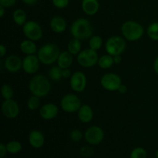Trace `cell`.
<instances>
[{
	"label": "cell",
	"instance_id": "cell-1",
	"mask_svg": "<svg viewBox=\"0 0 158 158\" xmlns=\"http://www.w3.org/2000/svg\"><path fill=\"white\" fill-rule=\"evenodd\" d=\"M29 89L31 94L38 97H44L51 90V83L45 76L38 74L29 80Z\"/></svg>",
	"mask_w": 158,
	"mask_h": 158
},
{
	"label": "cell",
	"instance_id": "cell-2",
	"mask_svg": "<svg viewBox=\"0 0 158 158\" xmlns=\"http://www.w3.org/2000/svg\"><path fill=\"white\" fill-rule=\"evenodd\" d=\"M94 28L88 19L84 18L77 19L71 25L70 33L73 38L84 40L92 36Z\"/></svg>",
	"mask_w": 158,
	"mask_h": 158
},
{
	"label": "cell",
	"instance_id": "cell-3",
	"mask_svg": "<svg viewBox=\"0 0 158 158\" xmlns=\"http://www.w3.org/2000/svg\"><path fill=\"white\" fill-rule=\"evenodd\" d=\"M60 49L55 43H46L39 49L37 56L40 63L44 65H52L57 62L60 54Z\"/></svg>",
	"mask_w": 158,
	"mask_h": 158
},
{
	"label": "cell",
	"instance_id": "cell-4",
	"mask_svg": "<svg viewBox=\"0 0 158 158\" xmlns=\"http://www.w3.org/2000/svg\"><path fill=\"white\" fill-rule=\"evenodd\" d=\"M143 27L138 22L128 20L123 23L121 26V33L128 41H137L142 38L143 35Z\"/></svg>",
	"mask_w": 158,
	"mask_h": 158
},
{
	"label": "cell",
	"instance_id": "cell-5",
	"mask_svg": "<svg viewBox=\"0 0 158 158\" xmlns=\"http://www.w3.org/2000/svg\"><path fill=\"white\" fill-rule=\"evenodd\" d=\"M126 42L123 37L113 35L106 40L105 49L107 54L114 56L117 55H121L126 49Z\"/></svg>",
	"mask_w": 158,
	"mask_h": 158
},
{
	"label": "cell",
	"instance_id": "cell-6",
	"mask_svg": "<svg viewBox=\"0 0 158 158\" xmlns=\"http://www.w3.org/2000/svg\"><path fill=\"white\" fill-rule=\"evenodd\" d=\"M99 56L97 51L91 49H86L82 50L77 55V60L79 65L85 68H90L95 66L99 60Z\"/></svg>",
	"mask_w": 158,
	"mask_h": 158
},
{
	"label": "cell",
	"instance_id": "cell-7",
	"mask_svg": "<svg viewBox=\"0 0 158 158\" xmlns=\"http://www.w3.org/2000/svg\"><path fill=\"white\" fill-rule=\"evenodd\" d=\"M82 103L80 99L73 94H66L60 100V106L64 112L72 113L78 112L81 107Z\"/></svg>",
	"mask_w": 158,
	"mask_h": 158
},
{
	"label": "cell",
	"instance_id": "cell-8",
	"mask_svg": "<svg viewBox=\"0 0 158 158\" xmlns=\"http://www.w3.org/2000/svg\"><path fill=\"white\" fill-rule=\"evenodd\" d=\"M23 32L28 40L38 41L43 37V29L37 22L30 20L23 26Z\"/></svg>",
	"mask_w": 158,
	"mask_h": 158
},
{
	"label": "cell",
	"instance_id": "cell-9",
	"mask_svg": "<svg viewBox=\"0 0 158 158\" xmlns=\"http://www.w3.org/2000/svg\"><path fill=\"white\" fill-rule=\"evenodd\" d=\"M100 84L106 90L114 92L118 90L119 87L122 84V80L120 76L117 74L114 73H108L101 77Z\"/></svg>",
	"mask_w": 158,
	"mask_h": 158
},
{
	"label": "cell",
	"instance_id": "cell-10",
	"mask_svg": "<svg viewBox=\"0 0 158 158\" xmlns=\"http://www.w3.org/2000/svg\"><path fill=\"white\" fill-rule=\"evenodd\" d=\"M84 138L89 144L97 145L103 140L104 132L100 127L95 126V125L91 126L85 132Z\"/></svg>",
	"mask_w": 158,
	"mask_h": 158
},
{
	"label": "cell",
	"instance_id": "cell-11",
	"mask_svg": "<svg viewBox=\"0 0 158 158\" xmlns=\"http://www.w3.org/2000/svg\"><path fill=\"white\" fill-rule=\"evenodd\" d=\"M70 87L74 92L82 93L84 91L86 86V75L81 71H77L73 73L69 80Z\"/></svg>",
	"mask_w": 158,
	"mask_h": 158
},
{
	"label": "cell",
	"instance_id": "cell-12",
	"mask_svg": "<svg viewBox=\"0 0 158 158\" xmlns=\"http://www.w3.org/2000/svg\"><path fill=\"white\" fill-rule=\"evenodd\" d=\"M40 60L38 56L32 54V55H26L23 60V69L27 74L32 75L37 73L40 69Z\"/></svg>",
	"mask_w": 158,
	"mask_h": 158
},
{
	"label": "cell",
	"instance_id": "cell-13",
	"mask_svg": "<svg viewBox=\"0 0 158 158\" xmlns=\"http://www.w3.org/2000/svg\"><path fill=\"white\" fill-rule=\"evenodd\" d=\"M2 114L8 119H15L16 118L19 114V106L12 99L10 100H5L4 102L2 103Z\"/></svg>",
	"mask_w": 158,
	"mask_h": 158
},
{
	"label": "cell",
	"instance_id": "cell-14",
	"mask_svg": "<svg viewBox=\"0 0 158 158\" xmlns=\"http://www.w3.org/2000/svg\"><path fill=\"white\" fill-rule=\"evenodd\" d=\"M4 66L9 73H16L23 69V60L17 55H9L4 61Z\"/></svg>",
	"mask_w": 158,
	"mask_h": 158
},
{
	"label": "cell",
	"instance_id": "cell-15",
	"mask_svg": "<svg viewBox=\"0 0 158 158\" xmlns=\"http://www.w3.org/2000/svg\"><path fill=\"white\" fill-rule=\"evenodd\" d=\"M59 108L55 103H47L42 106L40 110V115L41 118L46 120H50L56 118L58 115Z\"/></svg>",
	"mask_w": 158,
	"mask_h": 158
},
{
	"label": "cell",
	"instance_id": "cell-16",
	"mask_svg": "<svg viewBox=\"0 0 158 158\" xmlns=\"http://www.w3.org/2000/svg\"><path fill=\"white\" fill-rule=\"evenodd\" d=\"M29 143L35 149H40L45 143V137L41 131L33 130L29 134Z\"/></svg>",
	"mask_w": 158,
	"mask_h": 158
},
{
	"label": "cell",
	"instance_id": "cell-17",
	"mask_svg": "<svg viewBox=\"0 0 158 158\" xmlns=\"http://www.w3.org/2000/svg\"><path fill=\"white\" fill-rule=\"evenodd\" d=\"M49 26L52 32H56V33H62L66 29L67 24H66V21L64 18L56 15L51 19Z\"/></svg>",
	"mask_w": 158,
	"mask_h": 158
},
{
	"label": "cell",
	"instance_id": "cell-18",
	"mask_svg": "<svg viewBox=\"0 0 158 158\" xmlns=\"http://www.w3.org/2000/svg\"><path fill=\"white\" fill-rule=\"evenodd\" d=\"M81 6L85 14L88 15H94L98 12L100 3L98 0H83Z\"/></svg>",
	"mask_w": 158,
	"mask_h": 158
},
{
	"label": "cell",
	"instance_id": "cell-19",
	"mask_svg": "<svg viewBox=\"0 0 158 158\" xmlns=\"http://www.w3.org/2000/svg\"><path fill=\"white\" fill-rule=\"evenodd\" d=\"M77 113L79 120L83 123H89L94 118V111L92 107L87 104L82 105Z\"/></svg>",
	"mask_w": 158,
	"mask_h": 158
},
{
	"label": "cell",
	"instance_id": "cell-20",
	"mask_svg": "<svg viewBox=\"0 0 158 158\" xmlns=\"http://www.w3.org/2000/svg\"><path fill=\"white\" fill-rule=\"evenodd\" d=\"M73 55L69 52V51H63L60 52L59 58L57 60V65L60 66L61 69H67L72 65Z\"/></svg>",
	"mask_w": 158,
	"mask_h": 158
},
{
	"label": "cell",
	"instance_id": "cell-21",
	"mask_svg": "<svg viewBox=\"0 0 158 158\" xmlns=\"http://www.w3.org/2000/svg\"><path fill=\"white\" fill-rule=\"evenodd\" d=\"M20 50L26 55H32L35 54L37 51V46L35 42L30 40H25L20 43Z\"/></svg>",
	"mask_w": 158,
	"mask_h": 158
},
{
	"label": "cell",
	"instance_id": "cell-22",
	"mask_svg": "<svg viewBox=\"0 0 158 158\" xmlns=\"http://www.w3.org/2000/svg\"><path fill=\"white\" fill-rule=\"evenodd\" d=\"M82 44L80 40L76 38H73L69 40L67 44V51H69L73 56H77L81 52Z\"/></svg>",
	"mask_w": 158,
	"mask_h": 158
},
{
	"label": "cell",
	"instance_id": "cell-23",
	"mask_svg": "<svg viewBox=\"0 0 158 158\" xmlns=\"http://www.w3.org/2000/svg\"><path fill=\"white\" fill-rule=\"evenodd\" d=\"M97 64H98V66L103 69H110V68L112 67L113 65L114 64V56L110 55V54H105V55L101 56L99 58Z\"/></svg>",
	"mask_w": 158,
	"mask_h": 158
},
{
	"label": "cell",
	"instance_id": "cell-24",
	"mask_svg": "<svg viewBox=\"0 0 158 158\" xmlns=\"http://www.w3.org/2000/svg\"><path fill=\"white\" fill-rule=\"evenodd\" d=\"M26 13L23 9H17L12 13V19L14 23L18 26H23L26 23Z\"/></svg>",
	"mask_w": 158,
	"mask_h": 158
},
{
	"label": "cell",
	"instance_id": "cell-25",
	"mask_svg": "<svg viewBox=\"0 0 158 158\" xmlns=\"http://www.w3.org/2000/svg\"><path fill=\"white\" fill-rule=\"evenodd\" d=\"M103 46V40L100 35H92L89 40V47L93 50L97 51Z\"/></svg>",
	"mask_w": 158,
	"mask_h": 158
},
{
	"label": "cell",
	"instance_id": "cell-26",
	"mask_svg": "<svg viewBox=\"0 0 158 158\" xmlns=\"http://www.w3.org/2000/svg\"><path fill=\"white\" fill-rule=\"evenodd\" d=\"M62 70L63 69L57 66H53L49 69V77L51 80H54V81H59L63 78L62 76Z\"/></svg>",
	"mask_w": 158,
	"mask_h": 158
},
{
	"label": "cell",
	"instance_id": "cell-27",
	"mask_svg": "<svg viewBox=\"0 0 158 158\" xmlns=\"http://www.w3.org/2000/svg\"><path fill=\"white\" fill-rule=\"evenodd\" d=\"M147 33L151 40L158 41V22H154L149 25Z\"/></svg>",
	"mask_w": 158,
	"mask_h": 158
},
{
	"label": "cell",
	"instance_id": "cell-28",
	"mask_svg": "<svg viewBox=\"0 0 158 158\" xmlns=\"http://www.w3.org/2000/svg\"><path fill=\"white\" fill-rule=\"evenodd\" d=\"M8 152L10 154H17L22 149V144L17 140H11L6 144Z\"/></svg>",
	"mask_w": 158,
	"mask_h": 158
},
{
	"label": "cell",
	"instance_id": "cell-29",
	"mask_svg": "<svg viewBox=\"0 0 158 158\" xmlns=\"http://www.w3.org/2000/svg\"><path fill=\"white\" fill-rule=\"evenodd\" d=\"M1 94L4 100H10V99H12L14 95L13 89L9 84L2 85L1 89Z\"/></svg>",
	"mask_w": 158,
	"mask_h": 158
},
{
	"label": "cell",
	"instance_id": "cell-30",
	"mask_svg": "<svg viewBox=\"0 0 158 158\" xmlns=\"http://www.w3.org/2000/svg\"><path fill=\"white\" fill-rule=\"evenodd\" d=\"M40 106V99L36 96L32 95L27 100V107L30 110H35Z\"/></svg>",
	"mask_w": 158,
	"mask_h": 158
},
{
	"label": "cell",
	"instance_id": "cell-31",
	"mask_svg": "<svg viewBox=\"0 0 158 158\" xmlns=\"http://www.w3.org/2000/svg\"><path fill=\"white\" fill-rule=\"evenodd\" d=\"M147 151L144 148H136L131 151V156L130 157L131 158H147Z\"/></svg>",
	"mask_w": 158,
	"mask_h": 158
},
{
	"label": "cell",
	"instance_id": "cell-32",
	"mask_svg": "<svg viewBox=\"0 0 158 158\" xmlns=\"http://www.w3.org/2000/svg\"><path fill=\"white\" fill-rule=\"evenodd\" d=\"M83 134L82 133V131H80V130L76 129L73 130L72 132L70 133V138L74 142H78L83 138Z\"/></svg>",
	"mask_w": 158,
	"mask_h": 158
},
{
	"label": "cell",
	"instance_id": "cell-33",
	"mask_svg": "<svg viewBox=\"0 0 158 158\" xmlns=\"http://www.w3.org/2000/svg\"><path fill=\"white\" fill-rule=\"evenodd\" d=\"M52 5L57 9H64L67 7L69 0H52Z\"/></svg>",
	"mask_w": 158,
	"mask_h": 158
},
{
	"label": "cell",
	"instance_id": "cell-34",
	"mask_svg": "<svg viewBox=\"0 0 158 158\" xmlns=\"http://www.w3.org/2000/svg\"><path fill=\"white\" fill-rule=\"evenodd\" d=\"M80 152L83 157H90L94 154V150L89 146H83V148H80Z\"/></svg>",
	"mask_w": 158,
	"mask_h": 158
},
{
	"label": "cell",
	"instance_id": "cell-35",
	"mask_svg": "<svg viewBox=\"0 0 158 158\" xmlns=\"http://www.w3.org/2000/svg\"><path fill=\"white\" fill-rule=\"evenodd\" d=\"M16 2V0H0V6L5 8H10L13 6Z\"/></svg>",
	"mask_w": 158,
	"mask_h": 158
},
{
	"label": "cell",
	"instance_id": "cell-36",
	"mask_svg": "<svg viewBox=\"0 0 158 158\" xmlns=\"http://www.w3.org/2000/svg\"><path fill=\"white\" fill-rule=\"evenodd\" d=\"M7 152L6 145H5L4 143H0V158H4Z\"/></svg>",
	"mask_w": 158,
	"mask_h": 158
},
{
	"label": "cell",
	"instance_id": "cell-37",
	"mask_svg": "<svg viewBox=\"0 0 158 158\" xmlns=\"http://www.w3.org/2000/svg\"><path fill=\"white\" fill-rule=\"evenodd\" d=\"M62 76H63V78L64 79L70 78L71 76H72L70 69H69V68H67V69H63V70H62Z\"/></svg>",
	"mask_w": 158,
	"mask_h": 158
},
{
	"label": "cell",
	"instance_id": "cell-38",
	"mask_svg": "<svg viewBox=\"0 0 158 158\" xmlns=\"http://www.w3.org/2000/svg\"><path fill=\"white\" fill-rule=\"evenodd\" d=\"M6 52H7V49H6V46L3 44L0 45V57L1 58L4 57L6 56Z\"/></svg>",
	"mask_w": 158,
	"mask_h": 158
},
{
	"label": "cell",
	"instance_id": "cell-39",
	"mask_svg": "<svg viewBox=\"0 0 158 158\" xmlns=\"http://www.w3.org/2000/svg\"><path fill=\"white\" fill-rule=\"evenodd\" d=\"M117 91H118V92L121 94H126V93L127 92V86L124 84H121L120 86V87H119L118 90Z\"/></svg>",
	"mask_w": 158,
	"mask_h": 158
},
{
	"label": "cell",
	"instance_id": "cell-40",
	"mask_svg": "<svg viewBox=\"0 0 158 158\" xmlns=\"http://www.w3.org/2000/svg\"><path fill=\"white\" fill-rule=\"evenodd\" d=\"M21 1L28 6H33L38 2V0H21Z\"/></svg>",
	"mask_w": 158,
	"mask_h": 158
},
{
	"label": "cell",
	"instance_id": "cell-41",
	"mask_svg": "<svg viewBox=\"0 0 158 158\" xmlns=\"http://www.w3.org/2000/svg\"><path fill=\"white\" fill-rule=\"evenodd\" d=\"M114 64H119V63H121V61H122L121 55L114 56Z\"/></svg>",
	"mask_w": 158,
	"mask_h": 158
},
{
	"label": "cell",
	"instance_id": "cell-42",
	"mask_svg": "<svg viewBox=\"0 0 158 158\" xmlns=\"http://www.w3.org/2000/svg\"><path fill=\"white\" fill-rule=\"evenodd\" d=\"M154 69L156 73L158 75V56L156 58V60H154Z\"/></svg>",
	"mask_w": 158,
	"mask_h": 158
},
{
	"label": "cell",
	"instance_id": "cell-43",
	"mask_svg": "<svg viewBox=\"0 0 158 158\" xmlns=\"http://www.w3.org/2000/svg\"><path fill=\"white\" fill-rule=\"evenodd\" d=\"M6 9V8H5L4 6H0V17H1V18H2L3 15H5V12H6L5 9Z\"/></svg>",
	"mask_w": 158,
	"mask_h": 158
},
{
	"label": "cell",
	"instance_id": "cell-44",
	"mask_svg": "<svg viewBox=\"0 0 158 158\" xmlns=\"http://www.w3.org/2000/svg\"><path fill=\"white\" fill-rule=\"evenodd\" d=\"M156 157H157V158H158V150H157V153H156Z\"/></svg>",
	"mask_w": 158,
	"mask_h": 158
}]
</instances>
